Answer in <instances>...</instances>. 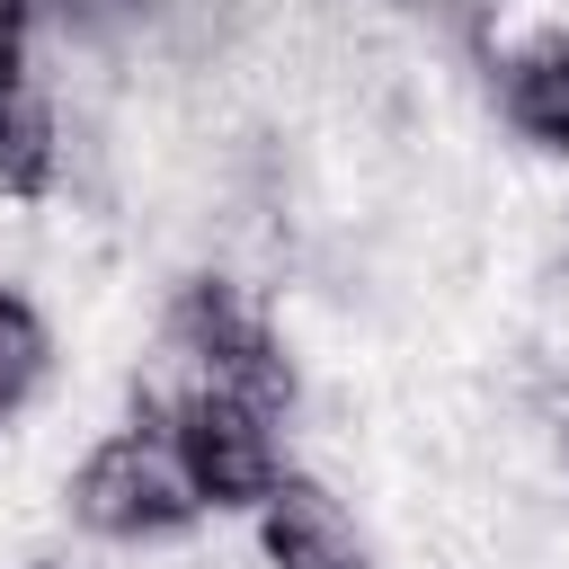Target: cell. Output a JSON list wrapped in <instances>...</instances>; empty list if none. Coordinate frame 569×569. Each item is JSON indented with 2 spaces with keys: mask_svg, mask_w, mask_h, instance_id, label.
Masks as SVG:
<instances>
[{
  "mask_svg": "<svg viewBox=\"0 0 569 569\" xmlns=\"http://www.w3.org/2000/svg\"><path fill=\"white\" fill-rule=\"evenodd\" d=\"M284 418L276 409H258V400H240V391H222V382H196L178 409H169V453H178V471H187V489L204 498V516H258V498L284 480V436H276Z\"/></svg>",
  "mask_w": 569,
  "mask_h": 569,
  "instance_id": "6da1fadb",
  "label": "cell"
},
{
  "mask_svg": "<svg viewBox=\"0 0 569 569\" xmlns=\"http://www.w3.org/2000/svg\"><path fill=\"white\" fill-rule=\"evenodd\" d=\"M71 516H80L98 542H178V533L204 516V498L187 489L169 436L116 427V436H98V445L80 453V471H71Z\"/></svg>",
  "mask_w": 569,
  "mask_h": 569,
  "instance_id": "7a4b0ae2",
  "label": "cell"
},
{
  "mask_svg": "<svg viewBox=\"0 0 569 569\" xmlns=\"http://www.w3.org/2000/svg\"><path fill=\"white\" fill-rule=\"evenodd\" d=\"M498 116L533 142L569 160V36H533L498 62Z\"/></svg>",
  "mask_w": 569,
  "mask_h": 569,
  "instance_id": "5b68a950",
  "label": "cell"
},
{
  "mask_svg": "<svg viewBox=\"0 0 569 569\" xmlns=\"http://www.w3.org/2000/svg\"><path fill=\"white\" fill-rule=\"evenodd\" d=\"M62 178V124L36 71H0V196H44Z\"/></svg>",
  "mask_w": 569,
  "mask_h": 569,
  "instance_id": "8992f818",
  "label": "cell"
},
{
  "mask_svg": "<svg viewBox=\"0 0 569 569\" xmlns=\"http://www.w3.org/2000/svg\"><path fill=\"white\" fill-rule=\"evenodd\" d=\"M27 569H62V560H27Z\"/></svg>",
  "mask_w": 569,
  "mask_h": 569,
  "instance_id": "9c48e42d",
  "label": "cell"
},
{
  "mask_svg": "<svg viewBox=\"0 0 569 569\" xmlns=\"http://www.w3.org/2000/svg\"><path fill=\"white\" fill-rule=\"evenodd\" d=\"M44 365H53V329H44V311H36L27 293H9V284H0V427L36 400Z\"/></svg>",
  "mask_w": 569,
  "mask_h": 569,
  "instance_id": "52a82bcc",
  "label": "cell"
},
{
  "mask_svg": "<svg viewBox=\"0 0 569 569\" xmlns=\"http://www.w3.org/2000/svg\"><path fill=\"white\" fill-rule=\"evenodd\" d=\"M169 347L204 373V382H222V391H240V400H258V409H293V365H284V347H276V329H267V311L231 284V276H187L178 293H169Z\"/></svg>",
  "mask_w": 569,
  "mask_h": 569,
  "instance_id": "3957f363",
  "label": "cell"
},
{
  "mask_svg": "<svg viewBox=\"0 0 569 569\" xmlns=\"http://www.w3.org/2000/svg\"><path fill=\"white\" fill-rule=\"evenodd\" d=\"M258 551H267V569H373L356 516H347L311 471H284V480L258 498Z\"/></svg>",
  "mask_w": 569,
  "mask_h": 569,
  "instance_id": "277c9868",
  "label": "cell"
},
{
  "mask_svg": "<svg viewBox=\"0 0 569 569\" xmlns=\"http://www.w3.org/2000/svg\"><path fill=\"white\" fill-rule=\"evenodd\" d=\"M36 27H44V0H0V71H18V62H27Z\"/></svg>",
  "mask_w": 569,
  "mask_h": 569,
  "instance_id": "ba28073f",
  "label": "cell"
}]
</instances>
